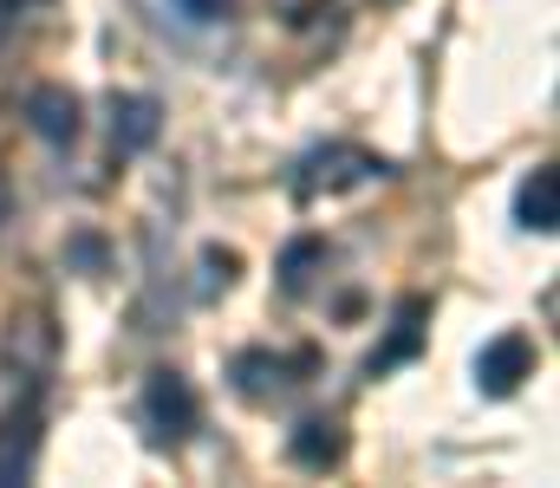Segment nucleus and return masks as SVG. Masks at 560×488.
Masks as SVG:
<instances>
[{
  "label": "nucleus",
  "instance_id": "obj_1",
  "mask_svg": "<svg viewBox=\"0 0 560 488\" xmlns=\"http://www.w3.org/2000/svg\"><path fill=\"white\" fill-rule=\"evenodd\" d=\"M392 163L372 157V151H352V144H332V151H319V157L306 163V176H300V195L313 202V195H339V189H359V182H378Z\"/></svg>",
  "mask_w": 560,
  "mask_h": 488
},
{
  "label": "nucleus",
  "instance_id": "obj_12",
  "mask_svg": "<svg viewBox=\"0 0 560 488\" xmlns=\"http://www.w3.org/2000/svg\"><path fill=\"white\" fill-rule=\"evenodd\" d=\"M13 215V189H7V176H0V222Z\"/></svg>",
  "mask_w": 560,
  "mask_h": 488
},
{
  "label": "nucleus",
  "instance_id": "obj_4",
  "mask_svg": "<svg viewBox=\"0 0 560 488\" xmlns=\"http://www.w3.org/2000/svg\"><path fill=\"white\" fill-rule=\"evenodd\" d=\"M33 463H39V417L33 410L0 417V488L33 483Z\"/></svg>",
  "mask_w": 560,
  "mask_h": 488
},
{
  "label": "nucleus",
  "instance_id": "obj_3",
  "mask_svg": "<svg viewBox=\"0 0 560 488\" xmlns=\"http://www.w3.org/2000/svg\"><path fill=\"white\" fill-rule=\"evenodd\" d=\"M528 371H535V345H528V332H502V338H489V345L476 352V384H482L489 397H509Z\"/></svg>",
  "mask_w": 560,
  "mask_h": 488
},
{
  "label": "nucleus",
  "instance_id": "obj_7",
  "mask_svg": "<svg viewBox=\"0 0 560 488\" xmlns=\"http://www.w3.org/2000/svg\"><path fill=\"white\" fill-rule=\"evenodd\" d=\"M418 345H423V300H405V307H398V325H392V345H385V352H372V378H378V371H392V365H405Z\"/></svg>",
  "mask_w": 560,
  "mask_h": 488
},
{
  "label": "nucleus",
  "instance_id": "obj_2",
  "mask_svg": "<svg viewBox=\"0 0 560 488\" xmlns=\"http://www.w3.org/2000/svg\"><path fill=\"white\" fill-rule=\"evenodd\" d=\"M143 417H150V430H156L163 443H183V437L196 430V391H189V378H183V371H150V384H143Z\"/></svg>",
  "mask_w": 560,
  "mask_h": 488
},
{
  "label": "nucleus",
  "instance_id": "obj_10",
  "mask_svg": "<svg viewBox=\"0 0 560 488\" xmlns=\"http://www.w3.org/2000/svg\"><path fill=\"white\" fill-rule=\"evenodd\" d=\"M176 7H183L189 20H215V13H229L235 0H176Z\"/></svg>",
  "mask_w": 560,
  "mask_h": 488
},
{
  "label": "nucleus",
  "instance_id": "obj_6",
  "mask_svg": "<svg viewBox=\"0 0 560 488\" xmlns=\"http://www.w3.org/2000/svg\"><path fill=\"white\" fill-rule=\"evenodd\" d=\"M26 118H33V131H39L46 144H72V131H79V98L59 92V85H39V92H26Z\"/></svg>",
  "mask_w": 560,
  "mask_h": 488
},
{
  "label": "nucleus",
  "instance_id": "obj_5",
  "mask_svg": "<svg viewBox=\"0 0 560 488\" xmlns=\"http://www.w3.org/2000/svg\"><path fill=\"white\" fill-rule=\"evenodd\" d=\"M515 222H522L528 235H555L560 228V176H555V163H541V169L522 182V195H515Z\"/></svg>",
  "mask_w": 560,
  "mask_h": 488
},
{
  "label": "nucleus",
  "instance_id": "obj_8",
  "mask_svg": "<svg viewBox=\"0 0 560 488\" xmlns=\"http://www.w3.org/2000/svg\"><path fill=\"white\" fill-rule=\"evenodd\" d=\"M156 138V98H118V124H112V144L131 157Z\"/></svg>",
  "mask_w": 560,
  "mask_h": 488
},
{
  "label": "nucleus",
  "instance_id": "obj_9",
  "mask_svg": "<svg viewBox=\"0 0 560 488\" xmlns=\"http://www.w3.org/2000/svg\"><path fill=\"white\" fill-rule=\"evenodd\" d=\"M300 430H306V437H293V456L300 463H332L339 456V437H332L339 424H300Z\"/></svg>",
  "mask_w": 560,
  "mask_h": 488
},
{
  "label": "nucleus",
  "instance_id": "obj_11",
  "mask_svg": "<svg viewBox=\"0 0 560 488\" xmlns=\"http://www.w3.org/2000/svg\"><path fill=\"white\" fill-rule=\"evenodd\" d=\"M319 7H326V0H275V13H280V20H313Z\"/></svg>",
  "mask_w": 560,
  "mask_h": 488
}]
</instances>
